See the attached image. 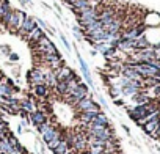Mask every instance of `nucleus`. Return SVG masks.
Listing matches in <instances>:
<instances>
[{
    "label": "nucleus",
    "mask_w": 160,
    "mask_h": 154,
    "mask_svg": "<svg viewBox=\"0 0 160 154\" xmlns=\"http://www.w3.org/2000/svg\"><path fill=\"white\" fill-rule=\"evenodd\" d=\"M61 141H63V138H60V137H58V138H53L52 141H49V143H47V146H49V149H50V151H53V149H55Z\"/></svg>",
    "instance_id": "ddd939ff"
},
{
    "label": "nucleus",
    "mask_w": 160,
    "mask_h": 154,
    "mask_svg": "<svg viewBox=\"0 0 160 154\" xmlns=\"http://www.w3.org/2000/svg\"><path fill=\"white\" fill-rule=\"evenodd\" d=\"M158 124H160V121H158V120H151V121H148L146 124H143L141 127H143V131H144L148 135H151V134H154V132H155V129L158 127Z\"/></svg>",
    "instance_id": "1a4fd4ad"
},
{
    "label": "nucleus",
    "mask_w": 160,
    "mask_h": 154,
    "mask_svg": "<svg viewBox=\"0 0 160 154\" xmlns=\"http://www.w3.org/2000/svg\"><path fill=\"white\" fill-rule=\"evenodd\" d=\"M91 123H93V124H96V126H102V127H108V126H110L108 118H107L102 112H101V113H99V115H98V116L91 121Z\"/></svg>",
    "instance_id": "9d476101"
},
{
    "label": "nucleus",
    "mask_w": 160,
    "mask_h": 154,
    "mask_svg": "<svg viewBox=\"0 0 160 154\" xmlns=\"http://www.w3.org/2000/svg\"><path fill=\"white\" fill-rule=\"evenodd\" d=\"M52 152H53V154H69V146H68V143L63 140Z\"/></svg>",
    "instance_id": "9b49d317"
},
{
    "label": "nucleus",
    "mask_w": 160,
    "mask_h": 154,
    "mask_svg": "<svg viewBox=\"0 0 160 154\" xmlns=\"http://www.w3.org/2000/svg\"><path fill=\"white\" fill-rule=\"evenodd\" d=\"M10 60H13V61H18V60H19V55L11 52V54H10Z\"/></svg>",
    "instance_id": "f3484780"
},
{
    "label": "nucleus",
    "mask_w": 160,
    "mask_h": 154,
    "mask_svg": "<svg viewBox=\"0 0 160 154\" xmlns=\"http://www.w3.org/2000/svg\"><path fill=\"white\" fill-rule=\"evenodd\" d=\"M53 72H55V75H57V80H58V82H60V80H64V82H66V80L69 79V77L74 74V71H72L71 68H68L66 64H64L63 68H60V69L53 71Z\"/></svg>",
    "instance_id": "6e6552de"
},
{
    "label": "nucleus",
    "mask_w": 160,
    "mask_h": 154,
    "mask_svg": "<svg viewBox=\"0 0 160 154\" xmlns=\"http://www.w3.org/2000/svg\"><path fill=\"white\" fill-rule=\"evenodd\" d=\"M36 27H38V21H36V19H33V18H30V16H27V18H25V21L22 22V25H21V28H19L18 35H19L22 39H27L28 33H30L33 28H36Z\"/></svg>",
    "instance_id": "20e7f679"
},
{
    "label": "nucleus",
    "mask_w": 160,
    "mask_h": 154,
    "mask_svg": "<svg viewBox=\"0 0 160 154\" xmlns=\"http://www.w3.org/2000/svg\"><path fill=\"white\" fill-rule=\"evenodd\" d=\"M50 91H52V90H50L47 85H44V84H39V85H36V87L32 88V93H33L36 98H39V99H47L49 95H50Z\"/></svg>",
    "instance_id": "423d86ee"
},
{
    "label": "nucleus",
    "mask_w": 160,
    "mask_h": 154,
    "mask_svg": "<svg viewBox=\"0 0 160 154\" xmlns=\"http://www.w3.org/2000/svg\"><path fill=\"white\" fill-rule=\"evenodd\" d=\"M50 126H52V123H49V121H47V123H42V124L36 126V129H38V132H39L41 135H42V134H44V132H46V131H47V129H49Z\"/></svg>",
    "instance_id": "4468645a"
},
{
    "label": "nucleus",
    "mask_w": 160,
    "mask_h": 154,
    "mask_svg": "<svg viewBox=\"0 0 160 154\" xmlns=\"http://www.w3.org/2000/svg\"><path fill=\"white\" fill-rule=\"evenodd\" d=\"M0 154H7V152H2V151H0Z\"/></svg>",
    "instance_id": "6ab92c4d"
},
{
    "label": "nucleus",
    "mask_w": 160,
    "mask_h": 154,
    "mask_svg": "<svg viewBox=\"0 0 160 154\" xmlns=\"http://www.w3.org/2000/svg\"><path fill=\"white\" fill-rule=\"evenodd\" d=\"M2 52H3V54H7V55H10V54H11V50H10V47H8V46H2Z\"/></svg>",
    "instance_id": "dca6fc26"
},
{
    "label": "nucleus",
    "mask_w": 160,
    "mask_h": 154,
    "mask_svg": "<svg viewBox=\"0 0 160 154\" xmlns=\"http://www.w3.org/2000/svg\"><path fill=\"white\" fill-rule=\"evenodd\" d=\"M157 151H158V152H160V146H158V148H157Z\"/></svg>",
    "instance_id": "a211bd4d"
},
{
    "label": "nucleus",
    "mask_w": 160,
    "mask_h": 154,
    "mask_svg": "<svg viewBox=\"0 0 160 154\" xmlns=\"http://www.w3.org/2000/svg\"><path fill=\"white\" fill-rule=\"evenodd\" d=\"M61 41H63V44H64V46H66V49H68V50H69V49H71V46H69V43H68V39H66V38H64V36H63V35H61Z\"/></svg>",
    "instance_id": "2eb2a0df"
},
{
    "label": "nucleus",
    "mask_w": 160,
    "mask_h": 154,
    "mask_svg": "<svg viewBox=\"0 0 160 154\" xmlns=\"http://www.w3.org/2000/svg\"><path fill=\"white\" fill-rule=\"evenodd\" d=\"M25 18H27V14H25L24 11H21V10H14V11H13V16H11L8 25H7V30H8L10 33H16V35H18V32H19L22 22L25 21Z\"/></svg>",
    "instance_id": "f257e3e1"
},
{
    "label": "nucleus",
    "mask_w": 160,
    "mask_h": 154,
    "mask_svg": "<svg viewBox=\"0 0 160 154\" xmlns=\"http://www.w3.org/2000/svg\"><path fill=\"white\" fill-rule=\"evenodd\" d=\"M27 82L28 85L33 88L39 84H44V74L41 72L39 68H32L28 72H27Z\"/></svg>",
    "instance_id": "7ed1b4c3"
},
{
    "label": "nucleus",
    "mask_w": 160,
    "mask_h": 154,
    "mask_svg": "<svg viewBox=\"0 0 160 154\" xmlns=\"http://www.w3.org/2000/svg\"><path fill=\"white\" fill-rule=\"evenodd\" d=\"M50 44H52V41H50V39H49L46 35H44V36H42L39 41H38V46H39V47H46V49H47Z\"/></svg>",
    "instance_id": "f8f14e48"
},
{
    "label": "nucleus",
    "mask_w": 160,
    "mask_h": 154,
    "mask_svg": "<svg viewBox=\"0 0 160 154\" xmlns=\"http://www.w3.org/2000/svg\"><path fill=\"white\" fill-rule=\"evenodd\" d=\"M28 121L36 127V126H39V124H42V123H47L49 121V116L46 115V113H42L41 110H35V112H30V115H28Z\"/></svg>",
    "instance_id": "39448f33"
},
{
    "label": "nucleus",
    "mask_w": 160,
    "mask_h": 154,
    "mask_svg": "<svg viewBox=\"0 0 160 154\" xmlns=\"http://www.w3.org/2000/svg\"><path fill=\"white\" fill-rule=\"evenodd\" d=\"M158 77H160V74H158Z\"/></svg>",
    "instance_id": "aec40b11"
},
{
    "label": "nucleus",
    "mask_w": 160,
    "mask_h": 154,
    "mask_svg": "<svg viewBox=\"0 0 160 154\" xmlns=\"http://www.w3.org/2000/svg\"><path fill=\"white\" fill-rule=\"evenodd\" d=\"M44 36V32H42V28L41 27H36V28H33L30 33H28V36H27V43H28V46L30 44H38V41L41 39Z\"/></svg>",
    "instance_id": "0eeeda50"
},
{
    "label": "nucleus",
    "mask_w": 160,
    "mask_h": 154,
    "mask_svg": "<svg viewBox=\"0 0 160 154\" xmlns=\"http://www.w3.org/2000/svg\"><path fill=\"white\" fill-rule=\"evenodd\" d=\"M74 110H75V113H77V112H85V110L101 112V105L96 104V102L93 101L91 95H90V96H87V98H83V99H80V101L74 105Z\"/></svg>",
    "instance_id": "f03ea898"
}]
</instances>
